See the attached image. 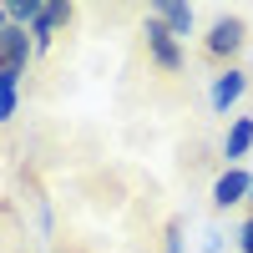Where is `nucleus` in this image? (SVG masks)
I'll use <instances>...</instances> for the list:
<instances>
[{
  "instance_id": "obj_1",
  "label": "nucleus",
  "mask_w": 253,
  "mask_h": 253,
  "mask_svg": "<svg viewBox=\"0 0 253 253\" xmlns=\"http://www.w3.org/2000/svg\"><path fill=\"white\" fill-rule=\"evenodd\" d=\"M142 46H147V61H152V66L172 71V76L182 71V61H187V56H182V41L167 31L157 15H147V20H142Z\"/></svg>"
},
{
  "instance_id": "obj_2",
  "label": "nucleus",
  "mask_w": 253,
  "mask_h": 253,
  "mask_svg": "<svg viewBox=\"0 0 253 253\" xmlns=\"http://www.w3.org/2000/svg\"><path fill=\"white\" fill-rule=\"evenodd\" d=\"M248 46V26L238 15H218L213 26H208V36H203V51L213 56V61H228V66H233V56Z\"/></svg>"
},
{
  "instance_id": "obj_3",
  "label": "nucleus",
  "mask_w": 253,
  "mask_h": 253,
  "mask_svg": "<svg viewBox=\"0 0 253 253\" xmlns=\"http://www.w3.org/2000/svg\"><path fill=\"white\" fill-rule=\"evenodd\" d=\"M71 15H76V5H71V0H46V5H41V20L31 26V41H36V56L56 46V36L66 31V26H71Z\"/></svg>"
},
{
  "instance_id": "obj_4",
  "label": "nucleus",
  "mask_w": 253,
  "mask_h": 253,
  "mask_svg": "<svg viewBox=\"0 0 253 253\" xmlns=\"http://www.w3.org/2000/svg\"><path fill=\"white\" fill-rule=\"evenodd\" d=\"M243 91H248V71L243 66H223L218 76H213V86H208V107H213L218 117H228L243 101Z\"/></svg>"
},
{
  "instance_id": "obj_5",
  "label": "nucleus",
  "mask_w": 253,
  "mask_h": 253,
  "mask_svg": "<svg viewBox=\"0 0 253 253\" xmlns=\"http://www.w3.org/2000/svg\"><path fill=\"white\" fill-rule=\"evenodd\" d=\"M31 56H36V41H31L26 26H5L0 31V66L5 71H26Z\"/></svg>"
},
{
  "instance_id": "obj_6",
  "label": "nucleus",
  "mask_w": 253,
  "mask_h": 253,
  "mask_svg": "<svg viewBox=\"0 0 253 253\" xmlns=\"http://www.w3.org/2000/svg\"><path fill=\"white\" fill-rule=\"evenodd\" d=\"M248 187H253V172H248V167H223L218 182H213V208L248 203Z\"/></svg>"
},
{
  "instance_id": "obj_7",
  "label": "nucleus",
  "mask_w": 253,
  "mask_h": 253,
  "mask_svg": "<svg viewBox=\"0 0 253 253\" xmlns=\"http://www.w3.org/2000/svg\"><path fill=\"white\" fill-rule=\"evenodd\" d=\"M147 15H157V20H162V26L172 31L177 41H187V36H193V26H198V10L187 5V0H157Z\"/></svg>"
},
{
  "instance_id": "obj_8",
  "label": "nucleus",
  "mask_w": 253,
  "mask_h": 253,
  "mask_svg": "<svg viewBox=\"0 0 253 253\" xmlns=\"http://www.w3.org/2000/svg\"><path fill=\"white\" fill-rule=\"evenodd\" d=\"M248 152H253V117H233L223 132V157H228V167H243Z\"/></svg>"
},
{
  "instance_id": "obj_9",
  "label": "nucleus",
  "mask_w": 253,
  "mask_h": 253,
  "mask_svg": "<svg viewBox=\"0 0 253 253\" xmlns=\"http://www.w3.org/2000/svg\"><path fill=\"white\" fill-rule=\"evenodd\" d=\"M20 76L26 71H5L0 66V126H5L15 117V107H20Z\"/></svg>"
},
{
  "instance_id": "obj_10",
  "label": "nucleus",
  "mask_w": 253,
  "mask_h": 253,
  "mask_svg": "<svg viewBox=\"0 0 253 253\" xmlns=\"http://www.w3.org/2000/svg\"><path fill=\"white\" fill-rule=\"evenodd\" d=\"M41 5H46V0H10V26H36L41 20Z\"/></svg>"
},
{
  "instance_id": "obj_11",
  "label": "nucleus",
  "mask_w": 253,
  "mask_h": 253,
  "mask_svg": "<svg viewBox=\"0 0 253 253\" xmlns=\"http://www.w3.org/2000/svg\"><path fill=\"white\" fill-rule=\"evenodd\" d=\"M162 253H182V223L177 218L167 223V233H162Z\"/></svg>"
},
{
  "instance_id": "obj_12",
  "label": "nucleus",
  "mask_w": 253,
  "mask_h": 253,
  "mask_svg": "<svg viewBox=\"0 0 253 253\" xmlns=\"http://www.w3.org/2000/svg\"><path fill=\"white\" fill-rule=\"evenodd\" d=\"M238 253H253V213H248L243 228H238Z\"/></svg>"
},
{
  "instance_id": "obj_13",
  "label": "nucleus",
  "mask_w": 253,
  "mask_h": 253,
  "mask_svg": "<svg viewBox=\"0 0 253 253\" xmlns=\"http://www.w3.org/2000/svg\"><path fill=\"white\" fill-rule=\"evenodd\" d=\"M203 253H223V238H218V233H208V238H203Z\"/></svg>"
},
{
  "instance_id": "obj_14",
  "label": "nucleus",
  "mask_w": 253,
  "mask_h": 253,
  "mask_svg": "<svg viewBox=\"0 0 253 253\" xmlns=\"http://www.w3.org/2000/svg\"><path fill=\"white\" fill-rule=\"evenodd\" d=\"M10 26V5H0V31H5Z\"/></svg>"
}]
</instances>
